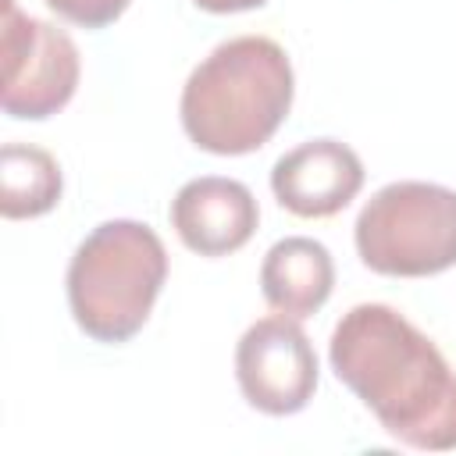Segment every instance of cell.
<instances>
[{
    "mask_svg": "<svg viewBox=\"0 0 456 456\" xmlns=\"http://www.w3.org/2000/svg\"><path fill=\"white\" fill-rule=\"evenodd\" d=\"M328 360L395 442L424 452L456 449V370L395 306L346 310L331 331Z\"/></svg>",
    "mask_w": 456,
    "mask_h": 456,
    "instance_id": "obj_1",
    "label": "cell"
},
{
    "mask_svg": "<svg viewBox=\"0 0 456 456\" xmlns=\"http://www.w3.org/2000/svg\"><path fill=\"white\" fill-rule=\"evenodd\" d=\"M292 61L271 36H235L214 46L182 86V128L214 157L260 150L289 118Z\"/></svg>",
    "mask_w": 456,
    "mask_h": 456,
    "instance_id": "obj_2",
    "label": "cell"
},
{
    "mask_svg": "<svg viewBox=\"0 0 456 456\" xmlns=\"http://www.w3.org/2000/svg\"><path fill=\"white\" fill-rule=\"evenodd\" d=\"M167 281V249L142 221H103L68 264V306L75 324L107 346L128 342L150 321Z\"/></svg>",
    "mask_w": 456,
    "mask_h": 456,
    "instance_id": "obj_3",
    "label": "cell"
},
{
    "mask_svg": "<svg viewBox=\"0 0 456 456\" xmlns=\"http://www.w3.org/2000/svg\"><path fill=\"white\" fill-rule=\"evenodd\" d=\"M353 239L363 267L374 274H442L456 267V189L435 182H392L363 203Z\"/></svg>",
    "mask_w": 456,
    "mask_h": 456,
    "instance_id": "obj_4",
    "label": "cell"
},
{
    "mask_svg": "<svg viewBox=\"0 0 456 456\" xmlns=\"http://www.w3.org/2000/svg\"><path fill=\"white\" fill-rule=\"evenodd\" d=\"M0 107L21 121L57 114L78 89L82 57L75 39L43 18L0 0Z\"/></svg>",
    "mask_w": 456,
    "mask_h": 456,
    "instance_id": "obj_5",
    "label": "cell"
},
{
    "mask_svg": "<svg viewBox=\"0 0 456 456\" xmlns=\"http://www.w3.org/2000/svg\"><path fill=\"white\" fill-rule=\"evenodd\" d=\"M235 378L242 399L267 413H299L317 388V353L296 317L271 314L253 321L235 346Z\"/></svg>",
    "mask_w": 456,
    "mask_h": 456,
    "instance_id": "obj_6",
    "label": "cell"
},
{
    "mask_svg": "<svg viewBox=\"0 0 456 456\" xmlns=\"http://www.w3.org/2000/svg\"><path fill=\"white\" fill-rule=\"evenodd\" d=\"M363 189V160L338 139H310L271 167L274 200L296 217H331Z\"/></svg>",
    "mask_w": 456,
    "mask_h": 456,
    "instance_id": "obj_7",
    "label": "cell"
},
{
    "mask_svg": "<svg viewBox=\"0 0 456 456\" xmlns=\"http://www.w3.org/2000/svg\"><path fill=\"white\" fill-rule=\"evenodd\" d=\"M260 221L256 196L221 175L185 182L171 200V228L185 249L200 256H228L242 249Z\"/></svg>",
    "mask_w": 456,
    "mask_h": 456,
    "instance_id": "obj_8",
    "label": "cell"
},
{
    "mask_svg": "<svg viewBox=\"0 0 456 456\" xmlns=\"http://www.w3.org/2000/svg\"><path fill=\"white\" fill-rule=\"evenodd\" d=\"M260 289L274 314L314 317L335 289V260L324 242L306 235L278 239L260 264Z\"/></svg>",
    "mask_w": 456,
    "mask_h": 456,
    "instance_id": "obj_9",
    "label": "cell"
},
{
    "mask_svg": "<svg viewBox=\"0 0 456 456\" xmlns=\"http://www.w3.org/2000/svg\"><path fill=\"white\" fill-rule=\"evenodd\" d=\"M61 164L32 142H4L0 150V214L7 221L39 217L61 200Z\"/></svg>",
    "mask_w": 456,
    "mask_h": 456,
    "instance_id": "obj_10",
    "label": "cell"
},
{
    "mask_svg": "<svg viewBox=\"0 0 456 456\" xmlns=\"http://www.w3.org/2000/svg\"><path fill=\"white\" fill-rule=\"evenodd\" d=\"M132 0H46L50 11H57V18L82 25V28H103L110 21H118L128 11Z\"/></svg>",
    "mask_w": 456,
    "mask_h": 456,
    "instance_id": "obj_11",
    "label": "cell"
},
{
    "mask_svg": "<svg viewBox=\"0 0 456 456\" xmlns=\"http://www.w3.org/2000/svg\"><path fill=\"white\" fill-rule=\"evenodd\" d=\"M200 11H210V14H239V11H253V7H264L267 0H192Z\"/></svg>",
    "mask_w": 456,
    "mask_h": 456,
    "instance_id": "obj_12",
    "label": "cell"
}]
</instances>
